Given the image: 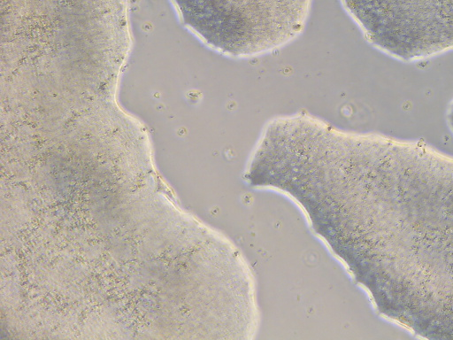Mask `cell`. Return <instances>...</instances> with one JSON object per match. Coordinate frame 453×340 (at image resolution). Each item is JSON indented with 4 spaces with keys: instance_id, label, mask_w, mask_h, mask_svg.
<instances>
[{
    "instance_id": "cell-3",
    "label": "cell",
    "mask_w": 453,
    "mask_h": 340,
    "mask_svg": "<svg viewBox=\"0 0 453 340\" xmlns=\"http://www.w3.org/2000/svg\"><path fill=\"white\" fill-rule=\"evenodd\" d=\"M357 18L378 25L427 29L453 27V0H341Z\"/></svg>"
},
{
    "instance_id": "cell-1",
    "label": "cell",
    "mask_w": 453,
    "mask_h": 340,
    "mask_svg": "<svg viewBox=\"0 0 453 340\" xmlns=\"http://www.w3.org/2000/svg\"><path fill=\"white\" fill-rule=\"evenodd\" d=\"M324 187L340 191V256L376 313L453 339V156L357 132Z\"/></svg>"
},
{
    "instance_id": "cell-2",
    "label": "cell",
    "mask_w": 453,
    "mask_h": 340,
    "mask_svg": "<svg viewBox=\"0 0 453 340\" xmlns=\"http://www.w3.org/2000/svg\"><path fill=\"white\" fill-rule=\"evenodd\" d=\"M211 44L234 52L280 49L303 30L312 0H173Z\"/></svg>"
},
{
    "instance_id": "cell-4",
    "label": "cell",
    "mask_w": 453,
    "mask_h": 340,
    "mask_svg": "<svg viewBox=\"0 0 453 340\" xmlns=\"http://www.w3.org/2000/svg\"><path fill=\"white\" fill-rule=\"evenodd\" d=\"M446 124L453 135V97L449 102L445 112Z\"/></svg>"
}]
</instances>
